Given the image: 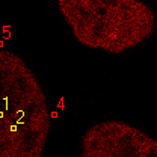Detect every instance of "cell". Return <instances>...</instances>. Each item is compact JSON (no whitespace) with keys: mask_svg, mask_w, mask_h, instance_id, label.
I'll return each mask as SVG.
<instances>
[{"mask_svg":"<svg viewBox=\"0 0 157 157\" xmlns=\"http://www.w3.org/2000/svg\"><path fill=\"white\" fill-rule=\"evenodd\" d=\"M52 109L29 63L0 47V157H42Z\"/></svg>","mask_w":157,"mask_h":157,"instance_id":"1","label":"cell"},{"mask_svg":"<svg viewBox=\"0 0 157 157\" xmlns=\"http://www.w3.org/2000/svg\"><path fill=\"white\" fill-rule=\"evenodd\" d=\"M80 157H157V142L125 121L107 119L83 133Z\"/></svg>","mask_w":157,"mask_h":157,"instance_id":"3","label":"cell"},{"mask_svg":"<svg viewBox=\"0 0 157 157\" xmlns=\"http://www.w3.org/2000/svg\"><path fill=\"white\" fill-rule=\"evenodd\" d=\"M73 36L86 48L119 55L156 30V14L139 0H59Z\"/></svg>","mask_w":157,"mask_h":157,"instance_id":"2","label":"cell"}]
</instances>
